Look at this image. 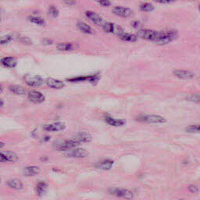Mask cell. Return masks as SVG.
Returning <instances> with one entry per match:
<instances>
[{
    "instance_id": "cell-1",
    "label": "cell",
    "mask_w": 200,
    "mask_h": 200,
    "mask_svg": "<svg viewBox=\"0 0 200 200\" xmlns=\"http://www.w3.org/2000/svg\"><path fill=\"white\" fill-rule=\"evenodd\" d=\"M178 32L175 30H165L157 32V35L154 40V43L157 45H166L176 39Z\"/></svg>"
},
{
    "instance_id": "cell-2",
    "label": "cell",
    "mask_w": 200,
    "mask_h": 200,
    "mask_svg": "<svg viewBox=\"0 0 200 200\" xmlns=\"http://www.w3.org/2000/svg\"><path fill=\"white\" fill-rule=\"evenodd\" d=\"M137 121L141 123H148V124H163L166 122V119L164 117L160 115H139L135 118Z\"/></svg>"
},
{
    "instance_id": "cell-3",
    "label": "cell",
    "mask_w": 200,
    "mask_h": 200,
    "mask_svg": "<svg viewBox=\"0 0 200 200\" xmlns=\"http://www.w3.org/2000/svg\"><path fill=\"white\" fill-rule=\"evenodd\" d=\"M109 192L113 196L121 197V198L126 199H131L133 198V192L128 189L119 188H112L109 190Z\"/></svg>"
},
{
    "instance_id": "cell-4",
    "label": "cell",
    "mask_w": 200,
    "mask_h": 200,
    "mask_svg": "<svg viewBox=\"0 0 200 200\" xmlns=\"http://www.w3.org/2000/svg\"><path fill=\"white\" fill-rule=\"evenodd\" d=\"M24 81L27 85L31 87H40L44 82V80L42 77L38 75H31V74H27L24 76Z\"/></svg>"
},
{
    "instance_id": "cell-5",
    "label": "cell",
    "mask_w": 200,
    "mask_h": 200,
    "mask_svg": "<svg viewBox=\"0 0 200 200\" xmlns=\"http://www.w3.org/2000/svg\"><path fill=\"white\" fill-rule=\"evenodd\" d=\"M100 76L99 73H94L92 75L89 76H81V77H71V78H68L67 81H70V82H80V81H90L94 85H96L98 83V81H99Z\"/></svg>"
},
{
    "instance_id": "cell-6",
    "label": "cell",
    "mask_w": 200,
    "mask_h": 200,
    "mask_svg": "<svg viewBox=\"0 0 200 200\" xmlns=\"http://www.w3.org/2000/svg\"><path fill=\"white\" fill-rule=\"evenodd\" d=\"M157 32L153 30H149V29H142L137 32L136 35L142 39L154 42L155 38L157 35Z\"/></svg>"
},
{
    "instance_id": "cell-7",
    "label": "cell",
    "mask_w": 200,
    "mask_h": 200,
    "mask_svg": "<svg viewBox=\"0 0 200 200\" xmlns=\"http://www.w3.org/2000/svg\"><path fill=\"white\" fill-rule=\"evenodd\" d=\"M80 145L79 142L73 138L72 139L66 140L64 141V142H63L62 143H60V145H58L57 149L60 151L70 150V149H73V148H75L76 146H77V145Z\"/></svg>"
},
{
    "instance_id": "cell-8",
    "label": "cell",
    "mask_w": 200,
    "mask_h": 200,
    "mask_svg": "<svg viewBox=\"0 0 200 200\" xmlns=\"http://www.w3.org/2000/svg\"><path fill=\"white\" fill-rule=\"evenodd\" d=\"M113 14L121 17H130L133 15V11L131 9L127 7H122V6H116L112 10Z\"/></svg>"
},
{
    "instance_id": "cell-9",
    "label": "cell",
    "mask_w": 200,
    "mask_h": 200,
    "mask_svg": "<svg viewBox=\"0 0 200 200\" xmlns=\"http://www.w3.org/2000/svg\"><path fill=\"white\" fill-rule=\"evenodd\" d=\"M28 99L31 103L40 104L45 101V96L42 93L38 91H30L28 92Z\"/></svg>"
},
{
    "instance_id": "cell-10",
    "label": "cell",
    "mask_w": 200,
    "mask_h": 200,
    "mask_svg": "<svg viewBox=\"0 0 200 200\" xmlns=\"http://www.w3.org/2000/svg\"><path fill=\"white\" fill-rule=\"evenodd\" d=\"M66 128V124L64 122H55L52 124H49L44 126L43 129L46 131H60Z\"/></svg>"
},
{
    "instance_id": "cell-11",
    "label": "cell",
    "mask_w": 200,
    "mask_h": 200,
    "mask_svg": "<svg viewBox=\"0 0 200 200\" xmlns=\"http://www.w3.org/2000/svg\"><path fill=\"white\" fill-rule=\"evenodd\" d=\"M173 73L175 77L182 80L192 79L195 76L193 72L190 71V70H175L173 71Z\"/></svg>"
},
{
    "instance_id": "cell-12",
    "label": "cell",
    "mask_w": 200,
    "mask_h": 200,
    "mask_svg": "<svg viewBox=\"0 0 200 200\" xmlns=\"http://www.w3.org/2000/svg\"><path fill=\"white\" fill-rule=\"evenodd\" d=\"M67 155L68 157H73V158H85L88 156V152L82 148H77V149L70 151L69 153H67Z\"/></svg>"
},
{
    "instance_id": "cell-13",
    "label": "cell",
    "mask_w": 200,
    "mask_h": 200,
    "mask_svg": "<svg viewBox=\"0 0 200 200\" xmlns=\"http://www.w3.org/2000/svg\"><path fill=\"white\" fill-rule=\"evenodd\" d=\"M46 84L49 87L54 89H61L64 87V83L60 80L54 79L51 77H48L46 80Z\"/></svg>"
},
{
    "instance_id": "cell-14",
    "label": "cell",
    "mask_w": 200,
    "mask_h": 200,
    "mask_svg": "<svg viewBox=\"0 0 200 200\" xmlns=\"http://www.w3.org/2000/svg\"><path fill=\"white\" fill-rule=\"evenodd\" d=\"M73 139L77 141L80 145H81L82 143L90 142L92 140V137L87 132H80L73 137Z\"/></svg>"
},
{
    "instance_id": "cell-15",
    "label": "cell",
    "mask_w": 200,
    "mask_h": 200,
    "mask_svg": "<svg viewBox=\"0 0 200 200\" xmlns=\"http://www.w3.org/2000/svg\"><path fill=\"white\" fill-rule=\"evenodd\" d=\"M86 14V16H87L90 20L93 22L94 24H96V25H103V20L101 16H99V14H97L96 13L92 12V11H87L85 13Z\"/></svg>"
},
{
    "instance_id": "cell-16",
    "label": "cell",
    "mask_w": 200,
    "mask_h": 200,
    "mask_svg": "<svg viewBox=\"0 0 200 200\" xmlns=\"http://www.w3.org/2000/svg\"><path fill=\"white\" fill-rule=\"evenodd\" d=\"M104 120H105L106 123L107 124L113 126V127H121V126L124 125L125 124V121H124V120L115 119V118H113V117H112L109 115L106 116Z\"/></svg>"
},
{
    "instance_id": "cell-17",
    "label": "cell",
    "mask_w": 200,
    "mask_h": 200,
    "mask_svg": "<svg viewBox=\"0 0 200 200\" xmlns=\"http://www.w3.org/2000/svg\"><path fill=\"white\" fill-rule=\"evenodd\" d=\"M40 171V169L37 166H26L23 170V174L25 177H34L38 175Z\"/></svg>"
},
{
    "instance_id": "cell-18",
    "label": "cell",
    "mask_w": 200,
    "mask_h": 200,
    "mask_svg": "<svg viewBox=\"0 0 200 200\" xmlns=\"http://www.w3.org/2000/svg\"><path fill=\"white\" fill-rule=\"evenodd\" d=\"M1 64L5 67L13 68L16 66V59L12 56H7L1 60Z\"/></svg>"
},
{
    "instance_id": "cell-19",
    "label": "cell",
    "mask_w": 200,
    "mask_h": 200,
    "mask_svg": "<svg viewBox=\"0 0 200 200\" xmlns=\"http://www.w3.org/2000/svg\"><path fill=\"white\" fill-rule=\"evenodd\" d=\"M77 28H79V30L82 31L85 34H92L94 33L93 29L90 27L88 24H87L85 22L81 21V20H78L77 23Z\"/></svg>"
},
{
    "instance_id": "cell-20",
    "label": "cell",
    "mask_w": 200,
    "mask_h": 200,
    "mask_svg": "<svg viewBox=\"0 0 200 200\" xmlns=\"http://www.w3.org/2000/svg\"><path fill=\"white\" fill-rule=\"evenodd\" d=\"M6 185L13 189H16V190H20L23 188V183L21 182V181L16 178L10 179L7 181Z\"/></svg>"
},
{
    "instance_id": "cell-21",
    "label": "cell",
    "mask_w": 200,
    "mask_h": 200,
    "mask_svg": "<svg viewBox=\"0 0 200 200\" xmlns=\"http://www.w3.org/2000/svg\"><path fill=\"white\" fill-rule=\"evenodd\" d=\"M117 36L122 41L129 42H135L137 41V38H138V36L136 34H130V33H124V32H122V33L119 34Z\"/></svg>"
},
{
    "instance_id": "cell-22",
    "label": "cell",
    "mask_w": 200,
    "mask_h": 200,
    "mask_svg": "<svg viewBox=\"0 0 200 200\" xmlns=\"http://www.w3.org/2000/svg\"><path fill=\"white\" fill-rule=\"evenodd\" d=\"M48 184L45 181H41L36 185V192L38 196H43L47 192Z\"/></svg>"
},
{
    "instance_id": "cell-23",
    "label": "cell",
    "mask_w": 200,
    "mask_h": 200,
    "mask_svg": "<svg viewBox=\"0 0 200 200\" xmlns=\"http://www.w3.org/2000/svg\"><path fill=\"white\" fill-rule=\"evenodd\" d=\"M113 163H114V162L112 160H105L99 163L96 166H97L98 168L101 169V170H109L113 167Z\"/></svg>"
},
{
    "instance_id": "cell-24",
    "label": "cell",
    "mask_w": 200,
    "mask_h": 200,
    "mask_svg": "<svg viewBox=\"0 0 200 200\" xmlns=\"http://www.w3.org/2000/svg\"><path fill=\"white\" fill-rule=\"evenodd\" d=\"M10 90L11 92L16 94V95H24L26 92V89L24 87H22L20 85H13L10 86Z\"/></svg>"
},
{
    "instance_id": "cell-25",
    "label": "cell",
    "mask_w": 200,
    "mask_h": 200,
    "mask_svg": "<svg viewBox=\"0 0 200 200\" xmlns=\"http://www.w3.org/2000/svg\"><path fill=\"white\" fill-rule=\"evenodd\" d=\"M6 157V160L7 162H16V161L19 160L18 158V156L16 153H13V152H10V151H4L3 152Z\"/></svg>"
},
{
    "instance_id": "cell-26",
    "label": "cell",
    "mask_w": 200,
    "mask_h": 200,
    "mask_svg": "<svg viewBox=\"0 0 200 200\" xmlns=\"http://www.w3.org/2000/svg\"><path fill=\"white\" fill-rule=\"evenodd\" d=\"M58 50L60 51H71L73 49V46L70 43H60L56 46Z\"/></svg>"
},
{
    "instance_id": "cell-27",
    "label": "cell",
    "mask_w": 200,
    "mask_h": 200,
    "mask_svg": "<svg viewBox=\"0 0 200 200\" xmlns=\"http://www.w3.org/2000/svg\"><path fill=\"white\" fill-rule=\"evenodd\" d=\"M139 9L142 12H150V11H153L154 10V6L149 2H144V3H142L140 5Z\"/></svg>"
},
{
    "instance_id": "cell-28",
    "label": "cell",
    "mask_w": 200,
    "mask_h": 200,
    "mask_svg": "<svg viewBox=\"0 0 200 200\" xmlns=\"http://www.w3.org/2000/svg\"><path fill=\"white\" fill-rule=\"evenodd\" d=\"M103 31L106 33H113L115 31V27H114V24L113 23H110V22H106L104 23L103 25Z\"/></svg>"
},
{
    "instance_id": "cell-29",
    "label": "cell",
    "mask_w": 200,
    "mask_h": 200,
    "mask_svg": "<svg viewBox=\"0 0 200 200\" xmlns=\"http://www.w3.org/2000/svg\"><path fill=\"white\" fill-rule=\"evenodd\" d=\"M28 20H30L31 23H33V24H38V25H41V26H43L45 25V20H43V19H42L41 17H39V16H31L28 17Z\"/></svg>"
},
{
    "instance_id": "cell-30",
    "label": "cell",
    "mask_w": 200,
    "mask_h": 200,
    "mask_svg": "<svg viewBox=\"0 0 200 200\" xmlns=\"http://www.w3.org/2000/svg\"><path fill=\"white\" fill-rule=\"evenodd\" d=\"M185 131L188 133H200V124L189 125L185 128Z\"/></svg>"
},
{
    "instance_id": "cell-31",
    "label": "cell",
    "mask_w": 200,
    "mask_h": 200,
    "mask_svg": "<svg viewBox=\"0 0 200 200\" xmlns=\"http://www.w3.org/2000/svg\"><path fill=\"white\" fill-rule=\"evenodd\" d=\"M187 100L192 102V103L200 104V95H191L187 96Z\"/></svg>"
},
{
    "instance_id": "cell-32",
    "label": "cell",
    "mask_w": 200,
    "mask_h": 200,
    "mask_svg": "<svg viewBox=\"0 0 200 200\" xmlns=\"http://www.w3.org/2000/svg\"><path fill=\"white\" fill-rule=\"evenodd\" d=\"M48 12H49V14L50 16H52V17H56L59 15V10L54 6H50L49 8V10H48Z\"/></svg>"
},
{
    "instance_id": "cell-33",
    "label": "cell",
    "mask_w": 200,
    "mask_h": 200,
    "mask_svg": "<svg viewBox=\"0 0 200 200\" xmlns=\"http://www.w3.org/2000/svg\"><path fill=\"white\" fill-rule=\"evenodd\" d=\"M13 38V35L11 34H6L5 36H2V37H0V44H6L10 42Z\"/></svg>"
},
{
    "instance_id": "cell-34",
    "label": "cell",
    "mask_w": 200,
    "mask_h": 200,
    "mask_svg": "<svg viewBox=\"0 0 200 200\" xmlns=\"http://www.w3.org/2000/svg\"><path fill=\"white\" fill-rule=\"evenodd\" d=\"M19 41H20V43L26 45V46H31L32 44L31 39L28 37H22V38H19Z\"/></svg>"
},
{
    "instance_id": "cell-35",
    "label": "cell",
    "mask_w": 200,
    "mask_h": 200,
    "mask_svg": "<svg viewBox=\"0 0 200 200\" xmlns=\"http://www.w3.org/2000/svg\"><path fill=\"white\" fill-rule=\"evenodd\" d=\"M99 5L103 6H109L111 5V2L109 0H95Z\"/></svg>"
},
{
    "instance_id": "cell-36",
    "label": "cell",
    "mask_w": 200,
    "mask_h": 200,
    "mask_svg": "<svg viewBox=\"0 0 200 200\" xmlns=\"http://www.w3.org/2000/svg\"><path fill=\"white\" fill-rule=\"evenodd\" d=\"M42 44L44 46H50L52 44H53V40L50 38H43L42 40Z\"/></svg>"
},
{
    "instance_id": "cell-37",
    "label": "cell",
    "mask_w": 200,
    "mask_h": 200,
    "mask_svg": "<svg viewBox=\"0 0 200 200\" xmlns=\"http://www.w3.org/2000/svg\"><path fill=\"white\" fill-rule=\"evenodd\" d=\"M155 1L160 4H170V3L175 2L176 0H155Z\"/></svg>"
},
{
    "instance_id": "cell-38",
    "label": "cell",
    "mask_w": 200,
    "mask_h": 200,
    "mask_svg": "<svg viewBox=\"0 0 200 200\" xmlns=\"http://www.w3.org/2000/svg\"><path fill=\"white\" fill-rule=\"evenodd\" d=\"M141 23L139 20H134V21L131 22V26H132L134 28H139L141 27Z\"/></svg>"
},
{
    "instance_id": "cell-39",
    "label": "cell",
    "mask_w": 200,
    "mask_h": 200,
    "mask_svg": "<svg viewBox=\"0 0 200 200\" xmlns=\"http://www.w3.org/2000/svg\"><path fill=\"white\" fill-rule=\"evenodd\" d=\"M188 190L189 192H192V193H196V192H198V188L196 186V185H189L188 186Z\"/></svg>"
},
{
    "instance_id": "cell-40",
    "label": "cell",
    "mask_w": 200,
    "mask_h": 200,
    "mask_svg": "<svg viewBox=\"0 0 200 200\" xmlns=\"http://www.w3.org/2000/svg\"><path fill=\"white\" fill-rule=\"evenodd\" d=\"M64 2L68 6H73L76 4V0H64Z\"/></svg>"
},
{
    "instance_id": "cell-41",
    "label": "cell",
    "mask_w": 200,
    "mask_h": 200,
    "mask_svg": "<svg viewBox=\"0 0 200 200\" xmlns=\"http://www.w3.org/2000/svg\"><path fill=\"white\" fill-rule=\"evenodd\" d=\"M7 162L6 160V157L5 156L3 152H0V163H6Z\"/></svg>"
},
{
    "instance_id": "cell-42",
    "label": "cell",
    "mask_w": 200,
    "mask_h": 200,
    "mask_svg": "<svg viewBox=\"0 0 200 200\" xmlns=\"http://www.w3.org/2000/svg\"><path fill=\"white\" fill-rule=\"evenodd\" d=\"M4 145H5L4 143L2 142H0V149H1V148H2V147H4Z\"/></svg>"
},
{
    "instance_id": "cell-43",
    "label": "cell",
    "mask_w": 200,
    "mask_h": 200,
    "mask_svg": "<svg viewBox=\"0 0 200 200\" xmlns=\"http://www.w3.org/2000/svg\"><path fill=\"white\" fill-rule=\"evenodd\" d=\"M3 104H4V103H3V101H2V100H1V99H0V107H2V106H3Z\"/></svg>"
},
{
    "instance_id": "cell-44",
    "label": "cell",
    "mask_w": 200,
    "mask_h": 200,
    "mask_svg": "<svg viewBox=\"0 0 200 200\" xmlns=\"http://www.w3.org/2000/svg\"><path fill=\"white\" fill-rule=\"evenodd\" d=\"M49 136H46L45 137V141H49Z\"/></svg>"
},
{
    "instance_id": "cell-45",
    "label": "cell",
    "mask_w": 200,
    "mask_h": 200,
    "mask_svg": "<svg viewBox=\"0 0 200 200\" xmlns=\"http://www.w3.org/2000/svg\"><path fill=\"white\" fill-rule=\"evenodd\" d=\"M2 91V86L0 85V93H1Z\"/></svg>"
},
{
    "instance_id": "cell-46",
    "label": "cell",
    "mask_w": 200,
    "mask_h": 200,
    "mask_svg": "<svg viewBox=\"0 0 200 200\" xmlns=\"http://www.w3.org/2000/svg\"><path fill=\"white\" fill-rule=\"evenodd\" d=\"M199 12H200V4L199 5Z\"/></svg>"
},
{
    "instance_id": "cell-47",
    "label": "cell",
    "mask_w": 200,
    "mask_h": 200,
    "mask_svg": "<svg viewBox=\"0 0 200 200\" xmlns=\"http://www.w3.org/2000/svg\"><path fill=\"white\" fill-rule=\"evenodd\" d=\"M2 13V10H1V8H0V13Z\"/></svg>"
},
{
    "instance_id": "cell-48",
    "label": "cell",
    "mask_w": 200,
    "mask_h": 200,
    "mask_svg": "<svg viewBox=\"0 0 200 200\" xmlns=\"http://www.w3.org/2000/svg\"><path fill=\"white\" fill-rule=\"evenodd\" d=\"M0 184H1V180H0Z\"/></svg>"
},
{
    "instance_id": "cell-49",
    "label": "cell",
    "mask_w": 200,
    "mask_h": 200,
    "mask_svg": "<svg viewBox=\"0 0 200 200\" xmlns=\"http://www.w3.org/2000/svg\"><path fill=\"white\" fill-rule=\"evenodd\" d=\"M0 21H1V20H0Z\"/></svg>"
}]
</instances>
